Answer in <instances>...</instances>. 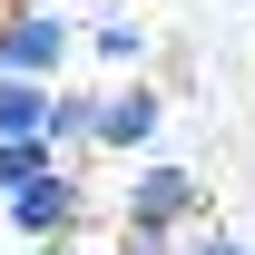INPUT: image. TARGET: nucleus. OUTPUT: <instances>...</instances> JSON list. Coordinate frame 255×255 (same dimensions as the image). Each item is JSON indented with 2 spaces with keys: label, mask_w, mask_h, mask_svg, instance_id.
Returning <instances> with one entry per match:
<instances>
[{
  "label": "nucleus",
  "mask_w": 255,
  "mask_h": 255,
  "mask_svg": "<svg viewBox=\"0 0 255 255\" xmlns=\"http://www.w3.org/2000/svg\"><path fill=\"white\" fill-rule=\"evenodd\" d=\"M196 216V167H137V187H128V236H167V226Z\"/></svg>",
  "instance_id": "f257e3e1"
},
{
  "label": "nucleus",
  "mask_w": 255,
  "mask_h": 255,
  "mask_svg": "<svg viewBox=\"0 0 255 255\" xmlns=\"http://www.w3.org/2000/svg\"><path fill=\"white\" fill-rule=\"evenodd\" d=\"M59 59H69V20H59V10H10V20H0V69L49 79Z\"/></svg>",
  "instance_id": "f03ea898"
},
{
  "label": "nucleus",
  "mask_w": 255,
  "mask_h": 255,
  "mask_svg": "<svg viewBox=\"0 0 255 255\" xmlns=\"http://www.w3.org/2000/svg\"><path fill=\"white\" fill-rule=\"evenodd\" d=\"M10 226H20V236H39V246H59L69 226H79V187H69L59 167H39L30 187H10Z\"/></svg>",
  "instance_id": "7ed1b4c3"
},
{
  "label": "nucleus",
  "mask_w": 255,
  "mask_h": 255,
  "mask_svg": "<svg viewBox=\"0 0 255 255\" xmlns=\"http://www.w3.org/2000/svg\"><path fill=\"white\" fill-rule=\"evenodd\" d=\"M157 89H108L98 98V147H108V157H118V147H147V137H157Z\"/></svg>",
  "instance_id": "20e7f679"
},
{
  "label": "nucleus",
  "mask_w": 255,
  "mask_h": 255,
  "mask_svg": "<svg viewBox=\"0 0 255 255\" xmlns=\"http://www.w3.org/2000/svg\"><path fill=\"white\" fill-rule=\"evenodd\" d=\"M49 108H59V89H49V79L0 69V137H49Z\"/></svg>",
  "instance_id": "39448f33"
},
{
  "label": "nucleus",
  "mask_w": 255,
  "mask_h": 255,
  "mask_svg": "<svg viewBox=\"0 0 255 255\" xmlns=\"http://www.w3.org/2000/svg\"><path fill=\"white\" fill-rule=\"evenodd\" d=\"M39 167H59V137H0V196L30 187Z\"/></svg>",
  "instance_id": "423d86ee"
},
{
  "label": "nucleus",
  "mask_w": 255,
  "mask_h": 255,
  "mask_svg": "<svg viewBox=\"0 0 255 255\" xmlns=\"http://www.w3.org/2000/svg\"><path fill=\"white\" fill-rule=\"evenodd\" d=\"M98 59H108V69L147 59V30H137V20H98Z\"/></svg>",
  "instance_id": "0eeeda50"
},
{
  "label": "nucleus",
  "mask_w": 255,
  "mask_h": 255,
  "mask_svg": "<svg viewBox=\"0 0 255 255\" xmlns=\"http://www.w3.org/2000/svg\"><path fill=\"white\" fill-rule=\"evenodd\" d=\"M49 137H59V147H69V137H98V98H79V89H69L59 108H49Z\"/></svg>",
  "instance_id": "6e6552de"
},
{
  "label": "nucleus",
  "mask_w": 255,
  "mask_h": 255,
  "mask_svg": "<svg viewBox=\"0 0 255 255\" xmlns=\"http://www.w3.org/2000/svg\"><path fill=\"white\" fill-rule=\"evenodd\" d=\"M187 255H246V246H236V236H206V246H187Z\"/></svg>",
  "instance_id": "1a4fd4ad"
},
{
  "label": "nucleus",
  "mask_w": 255,
  "mask_h": 255,
  "mask_svg": "<svg viewBox=\"0 0 255 255\" xmlns=\"http://www.w3.org/2000/svg\"><path fill=\"white\" fill-rule=\"evenodd\" d=\"M39 255H49V246H39Z\"/></svg>",
  "instance_id": "9d476101"
}]
</instances>
